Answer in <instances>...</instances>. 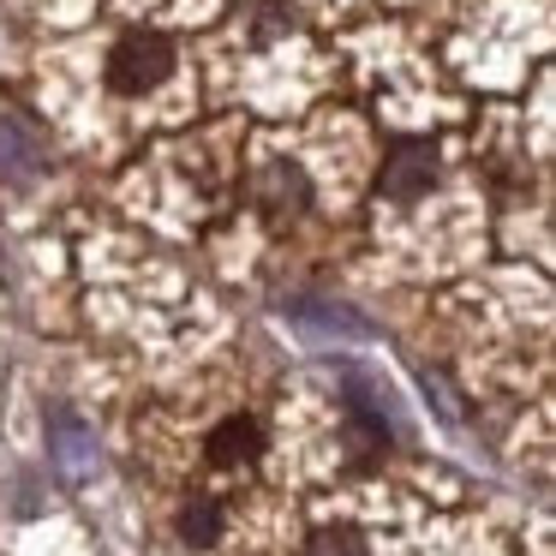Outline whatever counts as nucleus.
<instances>
[{
  "label": "nucleus",
  "mask_w": 556,
  "mask_h": 556,
  "mask_svg": "<svg viewBox=\"0 0 556 556\" xmlns=\"http://www.w3.org/2000/svg\"><path fill=\"white\" fill-rule=\"evenodd\" d=\"M437 180V150L419 144V138H401L395 150H389L383 174H377V192L395 198V204H413V198H425Z\"/></svg>",
  "instance_id": "obj_2"
},
{
  "label": "nucleus",
  "mask_w": 556,
  "mask_h": 556,
  "mask_svg": "<svg viewBox=\"0 0 556 556\" xmlns=\"http://www.w3.org/2000/svg\"><path fill=\"white\" fill-rule=\"evenodd\" d=\"M305 556H365V544H359V532H348V527H324Z\"/></svg>",
  "instance_id": "obj_5"
},
{
  "label": "nucleus",
  "mask_w": 556,
  "mask_h": 556,
  "mask_svg": "<svg viewBox=\"0 0 556 556\" xmlns=\"http://www.w3.org/2000/svg\"><path fill=\"white\" fill-rule=\"evenodd\" d=\"M168 73H174V42L162 37V30H126L109 49V66H102L114 97H144V90H156Z\"/></svg>",
  "instance_id": "obj_1"
},
{
  "label": "nucleus",
  "mask_w": 556,
  "mask_h": 556,
  "mask_svg": "<svg viewBox=\"0 0 556 556\" xmlns=\"http://www.w3.org/2000/svg\"><path fill=\"white\" fill-rule=\"evenodd\" d=\"M204 460H210V467H222V472H245V467H257V460H264V425H257L252 413H228V419H222L216 431H210Z\"/></svg>",
  "instance_id": "obj_3"
},
{
  "label": "nucleus",
  "mask_w": 556,
  "mask_h": 556,
  "mask_svg": "<svg viewBox=\"0 0 556 556\" xmlns=\"http://www.w3.org/2000/svg\"><path fill=\"white\" fill-rule=\"evenodd\" d=\"M180 539L192 544V551H204V544L222 539V503L216 496H192V503L180 508Z\"/></svg>",
  "instance_id": "obj_4"
}]
</instances>
